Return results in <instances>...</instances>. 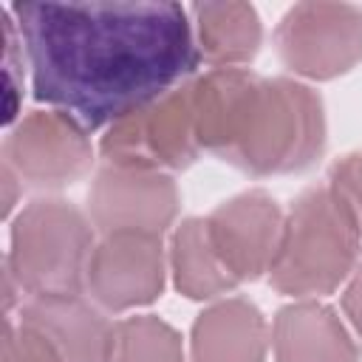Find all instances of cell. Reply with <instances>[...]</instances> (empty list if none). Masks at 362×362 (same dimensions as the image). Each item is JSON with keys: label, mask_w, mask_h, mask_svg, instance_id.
Listing matches in <instances>:
<instances>
[{"label": "cell", "mask_w": 362, "mask_h": 362, "mask_svg": "<svg viewBox=\"0 0 362 362\" xmlns=\"http://www.w3.org/2000/svg\"><path fill=\"white\" fill-rule=\"evenodd\" d=\"M204 221L215 255L238 283L269 274L286 215L266 189H246L218 204Z\"/></svg>", "instance_id": "cell-10"}, {"label": "cell", "mask_w": 362, "mask_h": 362, "mask_svg": "<svg viewBox=\"0 0 362 362\" xmlns=\"http://www.w3.org/2000/svg\"><path fill=\"white\" fill-rule=\"evenodd\" d=\"M201 150L246 175L308 170L325 150V107L317 90L288 76L212 68L192 76Z\"/></svg>", "instance_id": "cell-2"}, {"label": "cell", "mask_w": 362, "mask_h": 362, "mask_svg": "<svg viewBox=\"0 0 362 362\" xmlns=\"http://www.w3.org/2000/svg\"><path fill=\"white\" fill-rule=\"evenodd\" d=\"M328 187L339 198V204L348 209V215L354 218V223L362 235V150L348 153L331 164Z\"/></svg>", "instance_id": "cell-19"}, {"label": "cell", "mask_w": 362, "mask_h": 362, "mask_svg": "<svg viewBox=\"0 0 362 362\" xmlns=\"http://www.w3.org/2000/svg\"><path fill=\"white\" fill-rule=\"evenodd\" d=\"M3 23V90H6V105H3V122L11 124L17 116V105L23 99V48H17V23L11 17V8L0 11Z\"/></svg>", "instance_id": "cell-17"}, {"label": "cell", "mask_w": 362, "mask_h": 362, "mask_svg": "<svg viewBox=\"0 0 362 362\" xmlns=\"http://www.w3.org/2000/svg\"><path fill=\"white\" fill-rule=\"evenodd\" d=\"M0 362H62L54 345L31 325L6 320L3 328V354Z\"/></svg>", "instance_id": "cell-18"}, {"label": "cell", "mask_w": 362, "mask_h": 362, "mask_svg": "<svg viewBox=\"0 0 362 362\" xmlns=\"http://www.w3.org/2000/svg\"><path fill=\"white\" fill-rule=\"evenodd\" d=\"M40 102L88 133L184 85L198 42L181 3H14Z\"/></svg>", "instance_id": "cell-1"}, {"label": "cell", "mask_w": 362, "mask_h": 362, "mask_svg": "<svg viewBox=\"0 0 362 362\" xmlns=\"http://www.w3.org/2000/svg\"><path fill=\"white\" fill-rule=\"evenodd\" d=\"M20 322L37 328L62 362H107L113 322L85 294H42L20 305Z\"/></svg>", "instance_id": "cell-11"}, {"label": "cell", "mask_w": 362, "mask_h": 362, "mask_svg": "<svg viewBox=\"0 0 362 362\" xmlns=\"http://www.w3.org/2000/svg\"><path fill=\"white\" fill-rule=\"evenodd\" d=\"M342 311H345L348 322L354 325L356 337L362 339V263L348 277V286L342 291Z\"/></svg>", "instance_id": "cell-20"}, {"label": "cell", "mask_w": 362, "mask_h": 362, "mask_svg": "<svg viewBox=\"0 0 362 362\" xmlns=\"http://www.w3.org/2000/svg\"><path fill=\"white\" fill-rule=\"evenodd\" d=\"M266 317L246 297L215 300L189 331V362H266Z\"/></svg>", "instance_id": "cell-13"}, {"label": "cell", "mask_w": 362, "mask_h": 362, "mask_svg": "<svg viewBox=\"0 0 362 362\" xmlns=\"http://www.w3.org/2000/svg\"><path fill=\"white\" fill-rule=\"evenodd\" d=\"M167 252L161 235L113 232L102 235L85 272L88 297L110 314L150 305L167 283Z\"/></svg>", "instance_id": "cell-8"}, {"label": "cell", "mask_w": 362, "mask_h": 362, "mask_svg": "<svg viewBox=\"0 0 362 362\" xmlns=\"http://www.w3.org/2000/svg\"><path fill=\"white\" fill-rule=\"evenodd\" d=\"M167 263L173 272V286L187 300H218L240 286L215 255L204 218H184L173 229Z\"/></svg>", "instance_id": "cell-15"}, {"label": "cell", "mask_w": 362, "mask_h": 362, "mask_svg": "<svg viewBox=\"0 0 362 362\" xmlns=\"http://www.w3.org/2000/svg\"><path fill=\"white\" fill-rule=\"evenodd\" d=\"M93 223L62 198H37L11 221L8 255L3 272L20 294H82L90 252L96 246Z\"/></svg>", "instance_id": "cell-4"}, {"label": "cell", "mask_w": 362, "mask_h": 362, "mask_svg": "<svg viewBox=\"0 0 362 362\" xmlns=\"http://www.w3.org/2000/svg\"><path fill=\"white\" fill-rule=\"evenodd\" d=\"M3 167L23 187L62 189L82 181L93 167L88 130L62 110H31L3 139Z\"/></svg>", "instance_id": "cell-7"}, {"label": "cell", "mask_w": 362, "mask_h": 362, "mask_svg": "<svg viewBox=\"0 0 362 362\" xmlns=\"http://www.w3.org/2000/svg\"><path fill=\"white\" fill-rule=\"evenodd\" d=\"M359 243L362 235L331 187H308L286 212L269 286L294 300L331 294L359 266Z\"/></svg>", "instance_id": "cell-3"}, {"label": "cell", "mask_w": 362, "mask_h": 362, "mask_svg": "<svg viewBox=\"0 0 362 362\" xmlns=\"http://www.w3.org/2000/svg\"><path fill=\"white\" fill-rule=\"evenodd\" d=\"M274 362H359V348L339 314L320 300H294L272 322Z\"/></svg>", "instance_id": "cell-12"}, {"label": "cell", "mask_w": 362, "mask_h": 362, "mask_svg": "<svg viewBox=\"0 0 362 362\" xmlns=\"http://www.w3.org/2000/svg\"><path fill=\"white\" fill-rule=\"evenodd\" d=\"M107 362H187L181 334L156 314H133L113 322Z\"/></svg>", "instance_id": "cell-16"}, {"label": "cell", "mask_w": 362, "mask_h": 362, "mask_svg": "<svg viewBox=\"0 0 362 362\" xmlns=\"http://www.w3.org/2000/svg\"><path fill=\"white\" fill-rule=\"evenodd\" d=\"M274 45L297 76L317 82L342 76L362 59V8L325 0L297 3L280 17Z\"/></svg>", "instance_id": "cell-6"}, {"label": "cell", "mask_w": 362, "mask_h": 362, "mask_svg": "<svg viewBox=\"0 0 362 362\" xmlns=\"http://www.w3.org/2000/svg\"><path fill=\"white\" fill-rule=\"evenodd\" d=\"M99 153L105 164L119 167L156 173L187 170L201 153L195 133L192 79L107 124Z\"/></svg>", "instance_id": "cell-5"}, {"label": "cell", "mask_w": 362, "mask_h": 362, "mask_svg": "<svg viewBox=\"0 0 362 362\" xmlns=\"http://www.w3.org/2000/svg\"><path fill=\"white\" fill-rule=\"evenodd\" d=\"M198 54L212 68H243L263 45V23L252 3H195L189 8Z\"/></svg>", "instance_id": "cell-14"}, {"label": "cell", "mask_w": 362, "mask_h": 362, "mask_svg": "<svg viewBox=\"0 0 362 362\" xmlns=\"http://www.w3.org/2000/svg\"><path fill=\"white\" fill-rule=\"evenodd\" d=\"M178 187L170 173L102 164L88 189V218L99 235H164L178 215Z\"/></svg>", "instance_id": "cell-9"}]
</instances>
